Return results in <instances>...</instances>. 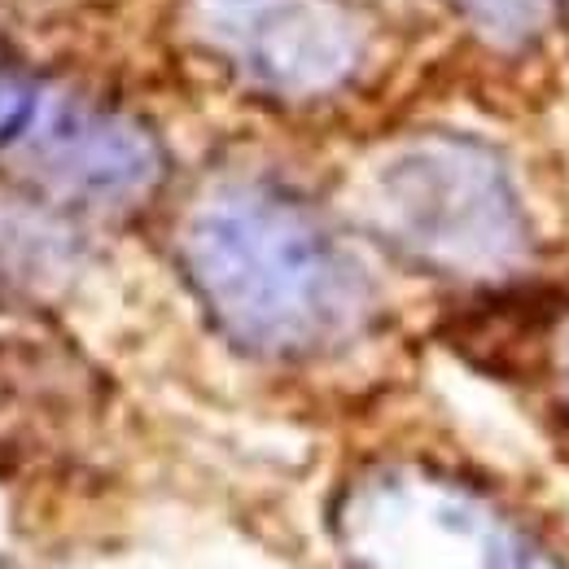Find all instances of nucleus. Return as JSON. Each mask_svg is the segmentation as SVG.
I'll list each match as a JSON object with an SVG mask.
<instances>
[{
  "label": "nucleus",
  "mask_w": 569,
  "mask_h": 569,
  "mask_svg": "<svg viewBox=\"0 0 569 569\" xmlns=\"http://www.w3.org/2000/svg\"><path fill=\"white\" fill-rule=\"evenodd\" d=\"M456 13L499 49H526L543 40L561 13V0H451Z\"/></svg>",
  "instance_id": "nucleus-6"
},
{
  "label": "nucleus",
  "mask_w": 569,
  "mask_h": 569,
  "mask_svg": "<svg viewBox=\"0 0 569 569\" xmlns=\"http://www.w3.org/2000/svg\"><path fill=\"white\" fill-rule=\"evenodd\" d=\"M189 22L228 71L281 101L347 88L368 53L342 0H189Z\"/></svg>",
  "instance_id": "nucleus-4"
},
{
  "label": "nucleus",
  "mask_w": 569,
  "mask_h": 569,
  "mask_svg": "<svg viewBox=\"0 0 569 569\" xmlns=\"http://www.w3.org/2000/svg\"><path fill=\"white\" fill-rule=\"evenodd\" d=\"M58 254H62V246L49 232V223H40L27 211L0 207V284L40 281L58 263Z\"/></svg>",
  "instance_id": "nucleus-7"
},
{
  "label": "nucleus",
  "mask_w": 569,
  "mask_h": 569,
  "mask_svg": "<svg viewBox=\"0 0 569 569\" xmlns=\"http://www.w3.org/2000/svg\"><path fill=\"white\" fill-rule=\"evenodd\" d=\"M539 368L552 395V408L569 421V307H561L543 325V347H539Z\"/></svg>",
  "instance_id": "nucleus-9"
},
{
  "label": "nucleus",
  "mask_w": 569,
  "mask_h": 569,
  "mask_svg": "<svg viewBox=\"0 0 569 569\" xmlns=\"http://www.w3.org/2000/svg\"><path fill=\"white\" fill-rule=\"evenodd\" d=\"M4 158L36 189L97 211L137 207L167 171V153L141 119L67 88H40L22 137Z\"/></svg>",
  "instance_id": "nucleus-5"
},
{
  "label": "nucleus",
  "mask_w": 569,
  "mask_h": 569,
  "mask_svg": "<svg viewBox=\"0 0 569 569\" xmlns=\"http://www.w3.org/2000/svg\"><path fill=\"white\" fill-rule=\"evenodd\" d=\"M36 101H40V83L22 71L13 53L0 49V153H9V144L22 137Z\"/></svg>",
  "instance_id": "nucleus-8"
},
{
  "label": "nucleus",
  "mask_w": 569,
  "mask_h": 569,
  "mask_svg": "<svg viewBox=\"0 0 569 569\" xmlns=\"http://www.w3.org/2000/svg\"><path fill=\"white\" fill-rule=\"evenodd\" d=\"M338 535L351 569H539L503 508L426 465L363 473L338 508Z\"/></svg>",
  "instance_id": "nucleus-3"
},
{
  "label": "nucleus",
  "mask_w": 569,
  "mask_h": 569,
  "mask_svg": "<svg viewBox=\"0 0 569 569\" xmlns=\"http://www.w3.org/2000/svg\"><path fill=\"white\" fill-rule=\"evenodd\" d=\"M180 263L219 333L263 359H316L351 342L372 284L307 198L272 180H223L180 228Z\"/></svg>",
  "instance_id": "nucleus-1"
},
{
  "label": "nucleus",
  "mask_w": 569,
  "mask_h": 569,
  "mask_svg": "<svg viewBox=\"0 0 569 569\" xmlns=\"http://www.w3.org/2000/svg\"><path fill=\"white\" fill-rule=\"evenodd\" d=\"M363 214L386 246L442 277H499L530 250V219L508 167L451 132L399 141L368 167Z\"/></svg>",
  "instance_id": "nucleus-2"
}]
</instances>
